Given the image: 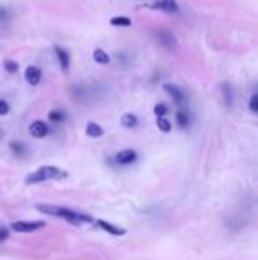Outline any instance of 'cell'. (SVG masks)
Segmentation results:
<instances>
[{
	"label": "cell",
	"mask_w": 258,
	"mask_h": 260,
	"mask_svg": "<svg viewBox=\"0 0 258 260\" xmlns=\"http://www.w3.org/2000/svg\"><path fill=\"white\" fill-rule=\"evenodd\" d=\"M163 89H165V92L173 99V101L177 103V105H182V103H184V94H182V91H180L179 87L172 85V83H165V85H163Z\"/></svg>",
	"instance_id": "cell-10"
},
{
	"label": "cell",
	"mask_w": 258,
	"mask_h": 260,
	"mask_svg": "<svg viewBox=\"0 0 258 260\" xmlns=\"http://www.w3.org/2000/svg\"><path fill=\"white\" fill-rule=\"evenodd\" d=\"M136 158H138V154H136V151H133V149H124V151L117 152L115 156L119 165H131V163L136 161Z\"/></svg>",
	"instance_id": "cell-5"
},
{
	"label": "cell",
	"mask_w": 258,
	"mask_h": 260,
	"mask_svg": "<svg viewBox=\"0 0 258 260\" xmlns=\"http://www.w3.org/2000/svg\"><path fill=\"white\" fill-rule=\"evenodd\" d=\"M8 237H9V230L6 226H0V242L6 241Z\"/></svg>",
	"instance_id": "cell-25"
},
{
	"label": "cell",
	"mask_w": 258,
	"mask_h": 260,
	"mask_svg": "<svg viewBox=\"0 0 258 260\" xmlns=\"http://www.w3.org/2000/svg\"><path fill=\"white\" fill-rule=\"evenodd\" d=\"M249 110L253 113H258V94H253L249 99Z\"/></svg>",
	"instance_id": "cell-23"
},
{
	"label": "cell",
	"mask_w": 258,
	"mask_h": 260,
	"mask_svg": "<svg viewBox=\"0 0 258 260\" xmlns=\"http://www.w3.org/2000/svg\"><path fill=\"white\" fill-rule=\"evenodd\" d=\"M46 223L45 221H29V219H18V221L11 223V228L15 232H22V234H27V232H36V230H41Z\"/></svg>",
	"instance_id": "cell-3"
},
{
	"label": "cell",
	"mask_w": 258,
	"mask_h": 260,
	"mask_svg": "<svg viewBox=\"0 0 258 260\" xmlns=\"http://www.w3.org/2000/svg\"><path fill=\"white\" fill-rule=\"evenodd\" d=\"M39 212L55 216V218H64L71 225H87V223H94V218L90 214H83V212L73 211L69 207H62V205H50V204H38L36 205Z\"/></svg>",
	"instance_id": "cell-1"
},
{
	"label": "cell",
	"mask_w": 258,
	"mask_h": 260,
	"mask_svg": "<svg viewBox=\"0 0 258 260\" xmlns=\"http://www.w3.org/2000/svg\"><path fill=\"white\" fill-rule=\"evenodd\" d=\"M157 38H159V41L163 43L166 48H175L177 39H175V36H173L170 31H159V32H157Z\"/></svg>",
	"instance_id": "cell-11"
},
{
	"label": "cell",
	"mask_w": 258,
	"mask_h": 260,
	"mask_svg": "<svg viewBox=\"0 0 258 260\" xmlns=\"http://www.w3.org/2000/svg\"><path fill=\"white\" fill-rule=\"evenodd\" d=\"M92 59H94L96 62H98V64H105V66L110 62V55L105 52V50H101V48H96V50H94Z\"/></svg>",
	"instance_id": "cell-14"
},
{
	"label": "cell",
	"mask_w": 258,
	"mask_h": 260,
	"mask_svg": "<svg viewBox=\"0 0 258 260\" xmlns=\"http://www.w3.org/2000/svg\"><path fill=\"white\" fill-rule=\"evenodd\" d=\"M9 18V13H8V9H4V8H0V22H6V20Z\"/></svg>",
	"instance_id": "cell-26"
},
{
	"label": "cell",
	"mask_w": 258,
	"mask_h": 260,
	"mask_svg": "<svg viewBox=\"0 0 258 260\" xmlns=\"http://www.w3.org/2000/svg\"><path fill=\"white\" fill-rule=\"evenodd\" d=\"M175 119H177V124H179L180 128H187V124H189V115H187L186 112H182V110L177 112Z\"/></svg>",
	"instance_id": "cell-18"
},
{
	"label": "cell",
	"mask_w": 258,
	"mask_h": 260,
	"mask_svg": "<svg viewBox=\"0 0 258 260\" xmlns=\"http://www.w3.org/2000/svg\"><path fill=\"white\" fill-rule=\"evenodd\" d=\"M120 124L127 129H133L138 126V117H136L135 113H124L122 117H120Z\"/></svg>",
	"instance_id": "cell-12"
},
{
	"label": "cell",
	"mask_w": 258,
	"mask_h": 260,
	"mask_svg": "<svg viewBox=\"0 0 258 260\" xmlns=\"http://www.w3.org/2000/svg\"><path fill=\"white\" fill-rule=\"evenodd\" d=\"M25 80L29 85H39V82H41V69L36 68V66H29L25 71Z\"/></svg>",
	"instance_id": "cell-9"
},
{
	"label": "cell",
	"mask_w": 258,
	"mask_h": 260,
	"mask_svg": "<svg viewBox=\"0 0 258 260\" xmlns=\"http://www.w3.org/2000/svg\"><path fill=\"white\" fill-rule=\"evenodd\" d=\"M9 103L6 101V99H0V117H4V115H8L9 113Z\"/></svg>",
	"instance_id": "cell-24"
},
{
	"label": "cell",
	"mask_w": 258,
	"mask_h": 260,
	"mask_svg": "<svg viewBox=\"0 0 258 260\" xmlns=\"http://www.w3.org/2000/svg\"><path fill=\"white\" fill-rule=\"evenodd\" d=\"M152 8L159 9V11H165V13H177L179 11V6H177L175 0H154Z\"/></svg>",
	"instance_id": "cell-7"
},
{
	"label": "cell",
	"mask_w": 258,
	"mask_h": 260,
	"mask_svg": "<svg viewBox=\"0 0 258 260\" xmlns=\"http://www.w3.org/2000/svg\"><path fill=\"white\" fill-rule=\"evenodd\" d=\"M9 147H11L13 154H16L18 158H23V156L27 154V145L23 142H11Z\"/></svg>",
	"instance_id": "cell-15"
},
{
	"label": "cell",
	"mask_w": 258,
	"mask_h": 260,
	"mask_svg": "<svg viewBox=\"0 0 258 260\" xmlns=\"http://www.w3.org/2000/svg\"><path fill=\"white\" fill-rule=\"evenodd\" d=\"M29 129H30V135L34 136V138H45V136L48 135V126L43 121H34L30 124Z\"/></svg>",
	"instance_id": "cell-8"
},
{
	"label": "cell",
	"mask_w": 258,
	"mask_h": 260,
	"mask_svg": "<svg viewBox=\"0 0 258 260\" xmlns=\"http://www.w3.org/2000/svg\"><path fill=\"white\" fill-rule=\"evenodd\" d=\"M4 68L8 73H11V75H15V73H18V64L13 61H4Z\"/></svg>",
	"instance_id": "cell-22"
},
{
	"label": "cell",
	"mask_w": 258,
	"mask_h": 260,
	"mask_svg": "<svg viewBox=\"0 0 258 260\" xmlns=\"http://www.w3.org/2000/svg\"><path fill=\"white\" fill-rule=\"evenodd\" d=\"M66 177H68V172H66V170H60L53 165H45L36 170V172L29 173L25 182L27 184H39V182H45V181H60V179H66Z\"/></svg>",
	"instance_id": "cell-2"
},
{
	"label": "cell",
	"mask_w": 258,
	"mask_h": 260,
	"mask_svg": "<svg viewBox=\"0 0 258 260\" xmlns=\"http://www.w3.org/2000/svg\"><path fill=\"white\" fill-rule=\"evenodd\" d=\"M85 131H87V135H89L90 138H99V136H103L105 129H103L98 122H87Z\"/></svg>",
	"instance_id": "cell-13"
},
{
	"label": "cell",
	"mask_w": 258,
	"mask_h": 260,
	"mask_svg": "<svg viewBox=\"0 0 258 260\" xmlns=\"http://www.w3.org/2000/svg\"><path fill=\"white\" fill-rule=\"evenodd\" d=\"M110 25L113 27H131V20L127 18V16H113L110 20Z\"/></svg>",
	"instance_id": "cell-16"
},
{
	"label": "cell",
	"mask_w": 258,
	"mask_h": 260,
	"mask_svg": "<svg viewBox=\"0 0 258 260\" xmlns=\"http://www.w3.org/2000/svg\"><path fill=\"white\" fill-rule=\"evenodd\" d=\"M156 124H157V128H159V131H163V133L172 131V122H170L166 117H157Z\"/></svg>",
	"instance_id": "cell-17"
},
{
	"label": "cell",
	"mask_w": 258,
	"mask_h": 260,
	"mask_svg": "<svg viewBox=\"0 0 258 260\" xmlns=\"http://www.w3.org/2000/svg\"><path fill=\"white\" fill-rule=\"evenodd\" d=\"M94 223H96L99 228H103L105 232H108V234H112V235H126V228L113 225V223L106 221V219H94Z\"/></svg>",
	"instance_id": "cell-4"
},
{
	"label": "cell",
	"mask_w": 258,
	"mask_h": 260,
	"mask_svg": "<svg viewBox=\"0 0 258 260\" xmlns=\"http://www.w3.org/2000/svg\"><path fill=\"white\" fill-rule=\"evenodd\" d=\"M223 94H224V103H226V106H232L233 103V96H232V89H230L228 83H223Z\"/></svg>",
	"instance_id": "cell-19"
},
{
	"label": "cell",
	"mask_w": 258,
	"mask_h": 260,
	"mask_svg": "<svg viewBox=\"0 0 258 260\" xmlns=\"http://www.w3.org/2000/svg\"><path fill=\"white\" fill-rule=\"evenodd\" d=\"M48 119L52 122H62L64 119H66V115H64V112H60V110H52L48 115Z\"/></svg>",
	"instance_id": "cell-20"
},
{
	"label": "cell",
	"mask_w": 258,
	"mask_h": 260,
	"mask_svg": "<svg viewBox=\"0 0 258 260\" xmlns=\"http://www.w3.org/2000/svg\"><path fill=\"white\" fill-rule=\"evenodd\" d=\"M55 55H57V59H59L60 69H62L64 73H68L69 71V66H71V57H69V53L66 52L62 46L57 45L55 46Z\"/></svg>",
	"instance_id": "cell-6"
},
{
	"label": "cell",
	"mask_w": 258,
	"mask_h": 260,
	"mask_svg": "<svg viewBox=\"0 0 258 260\" xmlns=\"http://www.w3.org/2000/svg\"><path fill=\"white\" fill-rule=\"evenodd\" d=\"M154 113H156L157 117H165L166 113H168V106L163 105V103H157V105L154 106Z\"/></svg>",
	"instance_id": "cell-21"
}]
</instances>
